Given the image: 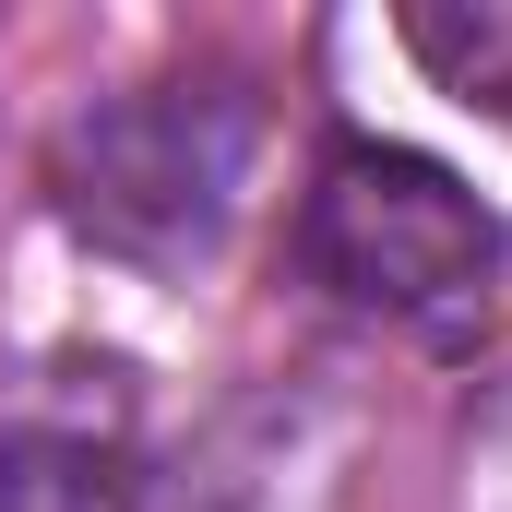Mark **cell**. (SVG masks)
<instances>
[{"label": "cell", "instance_id": "7a4b0ae2", "mask_svg": "<svg viewBox=\"0 0 512 512\" xmlns=\"http://www.w3.org/2000/svg\"><path fill=\"white\" fill-rule=\"evenodd\" d=\"M501 215L477 203V179H453L441 155L382 143V131H334L298 203V274L370 322H465L501 286Z\"/></svg>", "mask_w": 512, "mask_h": 512}, {"label": "cell", "instance_id": "3957f363", "mask_svg": "<svg viewBox=\"0 0 512 512\" xmlns=\"http://www.w3.org/2000/svg\"><path fill=\"white\" fill-rule=\"evenodd\" d=\"M0 512H131L120 393H0Z\"/></svg>", "mask_w": 512, "mask_h": 512}, {"label": "cell", "instance_id": "6da1fadb", "mask_svg": "<svg viewBox=\"0 0 512 512\" xmlns=\"http://www.w3.org/2000/svg\"><path fill=\"white\" fill-rule=\"evenodd\" d=\"M251 155H262V108L239 72H167V84H131V96H96L60 120L48 203L84 251L131 262V274H191L239 227Z\"/></svg>", "mask_w": 512, "mask_h": 512}]
</instances>
